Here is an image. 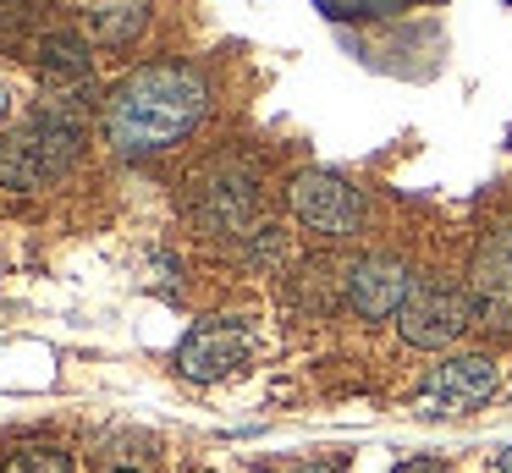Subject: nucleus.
<instances>
[{
	"label": "nucleus",
	"instance_id": "obj_12",
	"mask_svg": "<svg viewBox=\"0 0 512 473\" xmlns=\"http://www.w3.org/2000/svg\"><path fill=\"white\" fill-rule=\"evenodd\" d=\"M237 259L248 270H276V264H287V231L276 220H259L248 237H237Z\"/></svg>",
	"mask_w": 512,
	"mask_h": 473
},
{
	"label": "nucleus",
	"instance_id": "obj_15",
	"mask_svg": "<svg viewBox=\"0 0 512 473\" xmlns=\"http://www.w3.org/2000/svg\"><path fill=\"white\" fill-rule=\"evenodd\" d=\"M397 473H446L441 462H408V468H397Z\"/></svg>",
	"mask_w": 512,
	"mask_h": 473
},
{
	"label": "nucleus",
	"instance_id": "obj_13",
	"mask_svg": "<svg viewBox=\"0 0 512 473\" xmlns=\"http://www.w3.org/2000/svg\"><path fill=\"white\" fill-rule=\"evenodd\" d=\"M0 473H72V451L61 446H17L0 462Z\"/></svg>",
	"mask_w": 512,
	"mask_h": 473
},
{
	"label": "nucleus",
	"instance_id": "obj_3",
	"mask_svg": "<svg viewBox=\"0 0 512 473\" xmlns=\"http://www.w3.org/2000/svg\"><path fill=\"white\" fill-rule=\"evenodd\" d=\"M188 215L210 237H248L259 226V171L248 160H215L210 171L193 176Z\"/></svg>",
	"mask_w": 512,
	"mask_h": 473
},
{
	"label": "nucleus",
	"instance_id": "obj_18",
	"mask_svg": "<svg viewBox=\"0 0 512 473\" xmlns=\"http://www.w3.org/2000/svg\"><path fill=\"white\" fill-rule=\"evenodd\" d=\"M122 473H133V468H122Z\"/></svg>",
	"mask_w": 512,
	"mask_h": 473
},
{
	"label": "nucleus",
	"instance_id": "obj_10",
	"mask_svg": "<svg viewBox=\"0 0 512 473\" xmlns=\"http://www.w3.org/2000/svg\"><path fill=\"white\" fill-rule=\"evenodd\" d=\"M39 83L50 88V99H78L83 105V88L94 83V50L78 28H50L39 39Z\"/></svg>",
	"mask_w": 512,
	"mask_h": 473
},
{
	"label": "nucleus",
	"instance_id": "obj_4",
	"mask_svg": "<svg viewBox=\"0 0 512 473\" xmlns=\"http://www.w3.org/2000/svg\"><path fill=\"white\" fill-rule=\"evenodd\" d=\"M287 204H292V215H298L303 231L331 237V242L358 237V231H364V215H369L364 193H358L342 171H325V165H309V171L292 176V182H287Z\"/></svg>",
	"mask_w": 512,
	"mask_h": 473
},
{
	"label": "nucleus",
	"instance_id": "obj_1",
	"mask_svg": "<svg viewBox=\"0 0 512 473\" xmlns=\"http://www.w3.org/2000/svg\"><path fill=\"white\" fill-rule=\"evenodd\" d=\"M210 110V83L193 61H144L105 94V143L122 160H155L193 138Z\"/></svg>",
	"mask_w": 512,
	"mask_h": 473
},
{
	"label": "nucleus",
	"instance_id": "obj_7",
	"mask_svg": "<svg viewBox=\"0 0 512 473\" xmlns=\"http://www.w3.org/2000/svg\"><path fill=\"white\" fill-rule=\"evenodd\" d=\"M468 303H474V319L485 330H496V336L512 330V215H501L474 242V259H468Z\"/></svg>",
	"mask_w": 512,
	"mask_h": 473
},
{
	"label": "nucleus",
	"instance_id": "obj_5",
	"mask_svg": "<svg viewBox=\"0 0 512 473\" xmlns=\"http://www.w3.org/2000/svg\"><path fill=\"white\" fill-rule=\"evenodd\" d=\"M501 369L490 352H457V358L435 363L424 374V385L413 391V413L419 418H452V413H474L496 396Z\"/></svg>",
	"mask_w": 512,
	"mask_h": 473
},
{
	"label": "nucleus",
	"instance_id": "obj_2",
	"mask_svg": "<svg viewBox=\"0 0 512 473\" xmlns=\"http://www.w3.org/2000/svg\"><path fill=\"white\" fill-rule=\"evenodd\" d=\"M83 143H89V105H78V99H45L34 116L17 121L0 138V187L39 193V187L61 182L78 165Z\"/></svg>",
	"mask_w": 512,
	"mask_h": 473
},
{
	"label": "nucleus",
	"instance_id": "obj_17",
	"mask_svg": "<svg viewBox=\"0 0 512 473\" xmlns=\"http://www.w3.org/2000/svg\"><path fill=\"white\" fill-rule=\"evenodd\" d=\"M496 468H501V473H512V446H507V451H501V457H496Z\"/></svg>",
	"mask_w": 512,
	"mask_h": 473
},
{
	"label": "nucleus",
	"instance_id": "obj_8",
	"mask_svg": "<svg viewBox=\"0 0 512 473\" xmlns=\"http://www.w3.org/2000/svg\"><path fill=\"white\" fill-rule=\"evenodd\" d=\"M474 319V303H468V286H446V281H430V286H413L408 308L397 314V330L408 347L419 352H446L468 336Z\"/></svg>",
	"mask_w": 512,
	"mask_h": 473
},
{
	"label": "nucleus",
	"instance_id": "obj_6",
	"mask_svg": "<svg viewBox=\"0 0 512 473\" xmlns=\"http://www.w3.org/2000/svg\"><path fill=\"white\" fill-rule=\"evenodd\" d=\"M254 325L248 319H232V314H210L182 336L177 347V374L193 385H215L226 374H237L248 358H254Z\"/></svg>",
	"mask_w": 512,
	"mask_h": 473
},
{
	"label": "nucleus",
	"instance_id": "obj_14",
	"mask_svg": "<svg viewBox=\"0 0 512 473\" xmlns=\"http://www.w3.org/2000/svg\"><path fill=\"white\" fill-rule=\"evenodd\" d=\"M6 121H12V88L0 83V127H6Z\"/></svg>",
	"mask_w": 512,
	"mask_h": 473
},
{
	"label": "nucleus",
	"instance_id": "obj_9",
	"mask_svg": "<svg viewBox=\"0 0 512 473\" xmlns=\"http://www.w3.org/2000/svg\"><path fill=\"white\" fill-rule=\"evenodd\" d=\"M413 270H408V259H397V253H364V259H353L342 270V303L353 308L358 319H391V314H402L408 308V297H413Z\"/></svg>",
	"mask_w": 512,
	"mask_h": 473
},
{
	"label": "nucleus",
	"instance_id": "obj_16",
	"mask_svg": "<svg viewBox=\"0 0 512 473\" xmlns=\"http://www.w3.org/2000/svg\"><path fill=\"white\" fill-rule=\"evenodd\" d=\"M298 473H342V468H331V462H309V468H298Z\"/></svg>",
	"mask_w": 512,
	"mask_h": 473
},
{
	"label": "nucleus",
	"instance_id": "obj_11",
	"mask_svg": "<svg viewBox=\"0 0 512 473\" xmlns=\"http://www.w3.org/2000/svg\"><path fill=\"white\" fill-rule=\"evenodd\" d=\"M72 6L89 11L94 44H105V50H127L149 28V0H72Z\"/></svg>",
	"mask_w": 512,
	"mask_h": 473
}]
</instances>
